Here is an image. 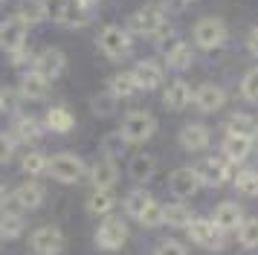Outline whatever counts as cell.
<instances>
[{
    "mask_svg": "<svg viewBox=\"0 0 258 255\" xmlns=\"http://www.w3.org/2000/svg\"><path fill=\"white\" fill-rule=\"evenodd\" d=\"M226 41V23L221 18H200L195 23V44L200 49H218Z\"/></svg>",
    "mask_w": 258,
    "mask_h": 255,
    "instance_id": "cell-6",
    "label": "cell"
},
{
    "mask_svg": "<svg viewBox=\"0 0 258 255\" xmlns=\"http://www.w3.org/2000/svg\"><path fill=\"white\" fill-rule=\"evenodd\" d=\"M26 229V220L18 215V212H3L0 215V238L3 241H15V238H21Z\"/></svg>",
    "mask_w": 258,
    "mask_h": 255,
    "instance_id": "cell-30",
    "label": "cell"
},
{
    "mask_svg": "<svg viewBox=\"0 0 258 255\" xmlns=\"http://www.w3.org/2000/svg\"><path fill=\"white\" fill-rule=\"evenodd\" d=\"M15 145H18V142H15L12 134L0 131V165H3V162H9L15 157Z\"/></svg>",
    "mask_w": 258,
    "mask_h": 255,
    "instance_id": "cell-41",
    "label": "cell"
},
{
    "mask_svg": "<svg viewBox=\"0 0 258 255\" xmlns=\"http://www.w3.org/2000/svg\"><path fill=\"white\" fill-rule=\"evenodd\" d=\"M0 246H3V238H0Z\"/></svg>",
    "mask_w": 258,
    "mask_h": 255,
    "instance_id": "cell-49",
    "label": "cell"
},
{
    "mask_svg": "<svg viewBox=\"0 0 258 255\" xmlns=\"http://www.w3.org/2000/svg\"><path fill=\"white\" fill-rule=\"evenodd\" d=\"M168 185H171V192L183 200V197L195 195L203 183H200V177H198V168H188V165H186V168H177V171H171Z\"/></svg>",
    "mask_w": 258,
    "mask_h": 255,
    "instance_id": "cell-16",
    "label": "cell"
},
{
    "mask_svg": "<svg viewBox=\"0 0 258 255\" xmlns=\"http://www.w3.org/2000/svg\"><path fill=\"white\" fill-rule=\"evenodd\" d=\"M26 35H29V26H26L18 15H9L0 21V49L3 52H12V49H21L26 44Z\"/></svg>",
    "mask_w": 258,
    "mask_h": 255,
    "instance_id": "cell-11",
    "label": "cell"
},
{
    "mask_svg": "<svg viewBox=\"0 0 258 255\" xmlns=\"http://www.w3.org/2000/svg\"><path fill=\"white\" fill-rule=\"evenodd\" d=\"M246 46H249V52H252V55H258V26L249 32V38H246Z\"/></svg>",
    "mask_w": 258,
    "mask_h": 255,
    "instance_id": "cell-44",
    "label": "cell"
},
{
    "mask_svg": "<svg viewBox=\"0 0 258 255\" xmlns=\"http://www.w3.org/2000/svg\"><path fill=\"white\" fill-rule=\"evenodd\" d=\"M0 110H3V90H0Z\"/></svg>",
    "mask_w": 258,
    "mask_h": 255,
    "instance_id": "cell-48",
    "label": "cell"
},
{
    "mask_svg": "<svg viewBox=\"0 0 258 255\" xmlns=\"http://www.w3.org/2000/svg\"><path fill=\"white\" fill-rule=\"evenodd\" d=\"M191 99H195V104H198L203 113H215V110L223 107L226 93H223V87H218V84H200L198 90L191 93Z\"/></svg>",
    "mask_w": 258,
    "mask_h": 255,
    "instance_id": "cell-18",
    "label": "cell"
},
{
    "mask_svg": "<svg viewBox=\"0 0 258 255\" xmlns=\"http://www.w3.org/2000/svg\"><path fill=\"white\" fill-rule=\"evenodd\" d=\"M160 26H165V9H163V6H142L140 12H134V15H131L128 32L148 35V38H151Z\"/></svg>",
    "mask_w": 258,
    "mask_h": 255,
    "instance_id": "cell-8",
    "label": "cell"
},
{
    "mask_svg": "<svg viewBox=\"0 0 258 255\" xmlns=\"http://www.w3.org/2000/svg\"><path fill=\"white\" fill-rule=\"evenodd\" d=\"M0 3H3V0H0Z\"/></svg>",
    "mask_w": 258,
    "mask_h": 255,
    "instance_id": "cell-50",
    "label": "cell"
},
{
    "mask_svg": "<svg viewBox=\"0 0 258 255\" xmlns=\"http://www.w3.org/2000/svg\"><path fill=\"white\" fill-rule=\"evenodd\" d=\"M188 102H191V87H188L186 81H171L168 87H165V96H163V104L168 110H186Z\"/></svg>",
    "mask_w": 258,
    "mask_h": 255,
    "instance_id": "cell-24",
    "label": "cell"
},
{
    "mask_svg": "<svg viewBox=\"0 0 258 255\" xmlns=\"http://www.w3.org/2000/svg\"><path fill=\"white\" fill-rule=\"evenodd\" d=\"M235 232H238V238H241V243L246 249H255L258 246V218H244V223Z\"/></svg>",
    "mask_w": 258,
    "mask_h": 255,
    "instance_id": "cell-38",
    "label": "cell"
},
{
    "mask_svg": "<svg viewBox=\"0 0 258 255\" xmlns=\"http://www.w3.org/2000/svg\"><path fill=\"white\" fill-rule=\"evenodd\" d=\"M122 137L128 139V145H140V142H148L157 131V119H154L148 110H131V113L122 116Z\"/></svg>",
    "mask_w": 258,
    "mask_h": 255,
    "instance_id": "cell-3",
    "label": "cell"
},
{
    "mask_svg": "<svg viewBox=\"0 0 258 255\" xmlns=\"http://www.w3.org/2000/svg\"><path fill=\"white\" fill-rule=\"evenodd\" d=\"M252 151V139L249 137H232L226 134V142H223V157L229 162H244Z\"/></svg>",
    "mask_w": 258,
    "mask_h": 255,
    "instance_id": "cell-25",
    "label": "cell"
},
{
    "mask_svg": "<svg viewBox=\"0 0 258 255\" xmlns=\"http://www.w3.org/2000/svg\"><path fill=\"white\" fill-rule=\"evenodd\" d=\"M64 246H67V241L58 226H38L29 235V249L38 255H58L64 252Z\"/></svg>",
    "mask_w": 258,
    "mask_h": 255,
    "instance_id": "cell-5",
    "label": "cell"
},
{
    "mask_svg": "<svg viewBox=\"0 0 258 255\" xmlns=\"http://www.w3.org/2000/svg\"><path fill=\"white\" fill-rule=\"evenodd\" d=\"M125 241H128V226H125V220L116 218V215H105V220H102L99 229H96V243H99L102 249H119Z\"/></svg>",
    "mask_w": 258,
    "mask_h": 255,
    "instance_id": "cell-7",
    "label": "cell"
},
{
    "mask_svg": "<svg viewBox=\"0 0 258 255\" xmlns=\"http://www.w3.org/2000/svg\"><path fill=\"white\" fill-rule=\"evenodd\" d=\"M107 90L113 93L116 99H134V93L140 90V87L134 81V73H113L110 81H107Z\"/></svg>",
    "mask_w": 258,
    "mask_h": 255,
    "instance_id": "cell-28",
    "label": "cell"
},
{
    "mask_svg": "<svg viewBox=\"0 0 258 255\" xmlns=\"http://www.w3.org/2000/svg\"><path fill=\"white\" fill-rule=\"evenodd\" d=\"M119 180V168H116V160L110 157H102L90 165V183L93 188H113Z\"/></svg>",
    "mask_w": 258,
    "mask_h": 255,
    "instance_id": "cell-17",
    "label": "cell"
},
{
    "mask_svg": "<svg viewBox=\"0 0 258 255\" xmlns=\"http://www.w3.org/2000/svg\"><path fill=\"white\" fill-rule=\"evenodd\" d=\"M47 162H49L47 154H41V151H26L24 157H21V171L29 174V177H38V174L47 171Z\"/></svg>",
    "mask_w": 258,
    "mask_h": 255,
    "instance_id": "cell-34",
    "label": "cell"
},
{
    "mask_svg": "<svg viewBox=\"0 0 258 255\" xmlns=\"http://www.w3.org/2000/svg\"><path fill=\"white\" fill-rule=\"evenodd\" d=\"M165 55V64L171 70H186L188 64H191V46L188 44H183V41H177L168 52H163Z\"/></svg>",
    "mask_w": 258,
    "mask_h": 255,
    "instance_id": "cell-33",
    "label": "cell"
},
{
    "mask_svg": "<svg viewBox=\"0 0 258 255\" xmlns=\"http://www.w3.org/2000/svg\"><path fill=\"white\" fill-rule=\"evenodd\" d=\"M186 6H188V0H163V9L168 12V15H180Z\"/></svg>",
    "mask_w": 258,
    "mask_h": 255,
    "instance_id": "cell-43",
    "label": "cell"
},
{
    "mask_svg": "<svg viewBox=\"0 0 258 255\" xmlns=\"http://www.w3.org/2000/svg\"><path fill=\"white\" fill-rule=\"evenodd\" d=\"M154 171H157V160H154L151 154H137V157H131V162H128V177H131L137 185H145V183L154 177Z\"/></svg>",
    "mask_w": 258,
    "mask_h": 255,
    "instance_id": "cell-22",
    "label": "cell"
},
{
    "mask_svg": "<svg viewBox=\"0 0 258 255\" xmlns=\"http://www.w3.org/2000/svg\"><path fill=\"white\" fill-rule=\"evenodd\" d=\"M44 122L35 119V116H18L15 119V128H12V137L15 142H41L44 137Z\"/></svg>",
    "mask_w": 258,
    "mask_h": 255,
    "instance_id": "cell-19",
    "label": "cell"
},
{
    "mask_svg": "<svg viewBox=\"0 0 258 255\" xmlns=\"http://www.w3.org/2000/svg\"><path fill=\"white\" fill-rule=\"evenodd\" d=\"M157 252L160 255H183L186 252V243H180V241H163V243H157Z\"/></svg>",
    "mask_w": 258,
    "mask_h": 255,
    "instance_id": "cell-42",
    "label": "cell"
},
{
    "mask_svg": "<svg viewBox=\"0 0 258 255\" xmlns=\"http://www.w3.org/2000/svg\"><path fill=\"white\" fill-rule=\"evenodd\" d=\"M96 44L102 49V55L110 58V61H122V58L131 55V32L125 26H116V23L105 26L99 32V41Z\"/></svg>",
    "mask_w": 258,
    "mask_h": 255,
    "instance_id": "cell-4",
    "label": "cell"
},
{
    "mask_svg": "<svg viewBox=\"0 0 258 255\" xmlns=\"http://www.w3.org/2000/svg\"><path fill=\"white\" fill-rule=\"evenodd\" d=\"M116 107H119V99L110 90L107 93H96L93 99H90V110H93L99 119H110V116L116 113Z\"/></svg>",
    "mask_w": 258,
    "mask_h": 255,
    "instance_id": "cell-31",
    "label": "cell"
},
{
    "mask_svg": "<svg viewBox=\"0 0 258 255\" xmlns=\"http://www.w3.org/2000/svg\"><path fill=\"white\" fill-rule=\"evenodd\" d=\"M15 15H18L29 29H32V26H41V23L49 18L47 15V0H21L18 9H15Z\"/></svg>",
    "mask_w": 258,
    "mask_h": 255,
    "instance_id": "cell-21",
    "label": "cell"
},
{
    "mask_svg": "<svg viewBox=\"0 0 258 255\" xmlns=\"http://www.w3.org/2000/svg\"><path fill=\"white\" fill-rule=\"evenodd\" d=\"M255 119L249 113H235L229 116V122H226V134H232V137H249L252 139V134H255Z\"/></svg>",
    "mask_w": 258,
    "mask_h": 255,
    "instance_id": "cell-32",
    "label": "cell"
},
{
    "mask_svg": "<svg viewBox=\"0 0 258 255\" xmlns=\"http://www.w3.org/2000/svg\"><path fill=\"white\" fill-rule=\"evenodd\" d=\"M198 177L203 185H223L229 177V160L226 157H209L198 165Z\"/></svg>",
    "mask_w": 258,
    "mask_h": 255,
    "instance_id": "cell-13",
    "label": "cell"
},
{
    "mask_svg": "<svg viewBox=\"0 0 258 255\" xmlns=\"http://www.w3.org/2000/svg\"><path fill=\"white\" fill-rule=\"evenodd\" d=\"M18 93H21V99L24 102H44L49 96V79L47 76H41L35 67L24 70V76L18 81Z\"/></svg>",
    "mask_w": 258,
    "mask_h": 255,
    "instance_id": "cell-10",
    "label": "cell"
},
{
    "mask_svg": "<svg viewBox=\"0 0 258 255\" xmlns=\"http://www.w3.org/2000/svg\"><path fill=\"white\" fill-rule=\"evenodd\" d=\"M241 96H244L246 102H258V67L249 70L241 81Z\"/></svg>",
    "mask_w": 258,
    "mask_h": 255,
    "instance_id": "cell-40",
    "label": "cell"
},
{
    "mask_svg": "<svg viewBox=\"0 0 258 255\" xmlns=\"http://www.w3.org/2000/svg\"><path fill=\"white\" fill-rule=\"evenodd\" d=\"M180 142L186 151H203L209 145V128L203 125H186L180 131Z\"/></svg>",
    "mask_w": 258,
    "mask_h": 255,
    "instance_id": "cell-27",
    "label": "cell"
},
{
    "mask_svg": "<svg viewBox=\"0 0 258 255\" xmlns=\"http://www.w3.org/2000/svg\"><path fill=\"white\" fill-rule=\"evenodd\" d=\"M212 220H215L223 232H235L244 223V209L238 206V203H229V200H226V203H221V206L215 209V218Z\"/></svg>",
    "mask_w": 258,
    "mask_h": 255,
    "instance_id": "cell-23",
    "label": "cell"
},
{
    "mask_svg": "<svg viewBox=\"0 0 258 255\" xmlns=\"http://www.w3.org/2000/svg\"><path fill=\"white\" fill-rule=\"evenodd\" d=\"M47 171L52 174V180H58V183H79L84 174H87V165H84V160L79 154L61 151L55 157H49Z\"/></svg>",
    "mask_w": 258,
    "mask_h": 255,
    "instance_id": "cell-2",
    "label": "cell"
},
{
    "mask_svg": "<svg viewBox=\"0 0 258 255\" xmlns=\"http://www.w3.org/2000/svg\"><path fill=\"white\" fill-rule=\"evenodd\" d=\"M151 200V195L145 192V188H134V192H128L125 195V200H122V206H125V212H128L131 218H137L142 209H145V203Z\"/></svg>",
    "mask_w": 258,
    "mask_h": 255,
    "instance_id": "cell-37",
    "label": "cell"
},
{
    "mask_svg": "<svg viewBox=\"0 0 258 255\" xmlns=\"http://www.w3.org/2000/svg\"><path fill=\"white\" fill-rule=\"evenodd\" d=\"M47 15L64 29H82L93 21V6L82 0H47Z\"/></svg>",
    "mask_w": 258,
    "mask_h": 255,
    "instance_id": "cell-1",
    "label": "cell"
},
{
    "mask_svg": "<svg viewBox=\"0 0 258 255\" xmlns=\"http://www.w3.org/2000/svg\"><path fill=\"white\" fill-rule=\"evenodd\" d=\"M113 206H116V197H113L110 188H93L90 197H87V212H93V215H99V218L110 215Z\"/></svg>",
    "mask_w": 258,
    "mask_h": 255,
    "instance_id": "cell-26",
    "label": "cell"
},
{
    "mask_svg": "<svg viewBox=\"0 0 258 255\" xmlns=\"http://www.w3.org/2000/svg\"><path fill=\"white\" fill-rule=\"evenodd\" d=\"M32 67L41 73V76H47L49 81H55L64 76V70H67V55L61 52L58 46H44L35 58H32Z\"/></svg>",
    "mask_w": 258,
    "mask_h": 255,
    "instance_id": "cell-9",
    "label": "cell"
},
{
    "mask_svg": "<svg viewBox=\"0 0 258 255\" xmlns=\"http://www.w3.org/2000/svg\"><path fill=\"white\" fill-rule=\"evenodd\" d=\"M125 148H128V139L122 137V131H116V134H107L105 142H102V154H105V157H110V160H119V157L125 154Z\"/></svg>",
    "mask_w": 258,
    "mask_h": 255,
    "instance_id": "cell-36",
    "label": "cell"
},
{
    "mask_svg": "<svg viewBox=\"0 0 258 255\" xmlns=\"http://www.w3.org/2000/svg\"><path fill=\"white\" fill-rule=\"evenodd\" d=\"M191 220V209L186 203H165L163 206V223L174 226V229H186Z\"/></svg>",
    "mask_w": 258,
    "mask_h": 255,
    "instance_id": "cell-29",
    "label": "cell"
},
{
    "mask_svg": "<svg viewBox=\"0 0 258 255\" xmlns=\"http://www.w3.org/2000/svg\"><path fill=\"white\" fill-rule=\"evenodd\" d=\"M44 128L52 131V134H67L76 128V116L70 113V107H64V104H52L44 116Z\"/></svg>",
    "mask_w": 258,
    "mask_h": 255,
    "instance_id": "cell-20",
    "label": "cell"
},
{
    "mask_svg": "<svg viewBox=\"0 0 258 255\" xmlns=\"http://www.w3.org/2000/svg\"><path fill=\"white\" fill-rule=\"evenodd\" d=\"M188 235L191 241L206 246V249H218L221 246V238H223V229L215 223V220H206V218H191L188 220Z\"/></svg>",
    "mask_w": 258,
    "mask_h": 255,
    "instance_id": "cell-12",
    "label": "cell"
},
{
    "mask_svg": "<svg viewBox=\"0 0 258 255\" xmlns=\"http://www.w3.org/2000/svg\"><path fill=\"white\" fill-rule=\"evenodd\" d=\"M44 185L32 183V180H26V183H21L18 188L12 192V200L18 209H24V212H35V209L44 206Z\"/></svg>",
    "mask_w": 258,
    "mask_h": 255,
    "instance_id": "cell-15",
    "label": "cell"
},
{
    "mask_svg": "<svg viewBox=\"0 0 258 255\" xmlns=\"http://www.w3.org/2000/svg\"><path fill=\"white\" fill-rule=\"evenodd\" d=\"M137 220H140L142 226H148V229L160 226V223H163V203H157V200L151 197V200L145 203V209L137 215Z\"/></svg>",
    "mask_w": 258,
    "mask_h": 255,
    "instance_id": "cell-35",
    "label": "cell"
},
{
    "mask_svg": "<svg viewBox=\"0 0 258 255\" xmlns=\"http://www.w3.org/2000/svg\"><path fill=\"white\" fill-rule=\"evenodd\" d=\"M235 185H238V192H244V195H258V171H238Z\"/></svg>",
    "mask_w": 258,
    "mask_h": 255,
    "instance_id": "cell-39",
    "label": "cell"
},
{
    "mask_svg": "<svg viewBox=\"0 0 258 255\" xmlns=\"http://www.w3.org/2000/svg\"><path fill=\"white\" fill-rule=\"evenodd\" d=\"M252 145L258 148V128H255V134H252Z\"/></svg>",
    "mask_w": 258,
    "mask_h": 255,
    "instance_id": "cell-46",
    "label": "cell"
},
{
    "mask_svg": "<svg viewBox=\"0 0 258 255\" xmlns=\"http://www.w3.org/2000/svg\"><path fill=\"white\" fill-rule=\"evenodd\" d=\"M6 200H9V192H6V185H0V209L6 206Z\"/></svg>",
    "mask_w": 258,
    "mask_h": 255,
    "instance_id": "cell-45",
    "label": "cell"
},
{
    "mask_svg": "<svg viewBox=\"0 0 258 255\" xmlns=\"http://www.w3.org/2000/svg\"><path fill=\"white\" fill-rule=\"evenodd\" d=\"M131 73H134V81H137L140 90H157L163 84V67L157 61H151V58L137 61V67L131 70Z\"/></svg>",
    "mask_w": 258,
    "mask_h": 255,
    "instance_id": "cell-14",
    "label": "cell"
},
{
    "mask_svg": "<svg viewBox=\"0 0 258 255\" xmlns=\"http://www.w3.org/2000/svg\"><path fill=\"white\" fill-rule=\"evenodd\" d=\"M84 6H96V3H99V0H82Z\"/></svg>",
    "mask_w": 258,
    "mask_h": 255,
    "instance_id": "cell-47",
    "label": "cell"
}]
</instances>
